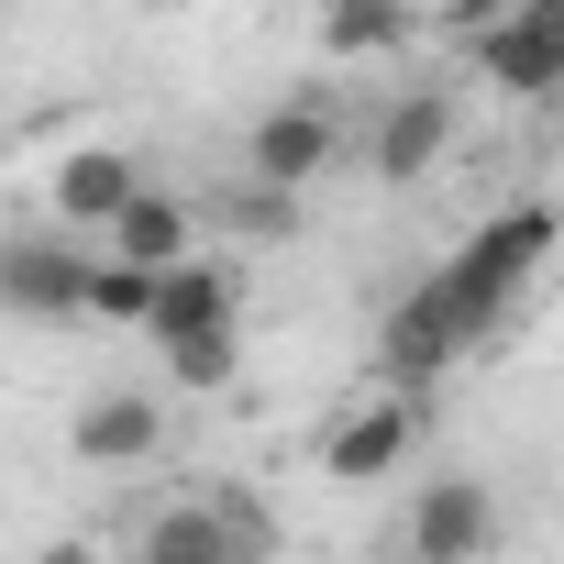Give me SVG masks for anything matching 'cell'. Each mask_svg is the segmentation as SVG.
Returning <instances> with one entry per match:
<instances>
[{
	"label": "cell",
	"instance_id": "6da1fadb",
	"mask_svg": "<svg viewBox=\"0 0 564 564\" xmlns=\"http://www.w3.org/2000/svg\"><path fill=\"white\" fill-rule=\"evenodd\" d=\"M553 243H564V210H553V199H509V210H487V221L454 243V265H432V300H443V322L465 333V355L520 311V289L542 276Z\"/></svg>",
	"mask_w": 564,
	"mask_h": 564
},
{
	"label": "cell",
	"instance_id": "7a4b0ae2",
	"mask_svg": "<svg viewBox=\"0 0 564 564\" xmlns=\"http://www.w3.org/2000/svg\"><path fill=\"white\" fill-rule=\"evenodd\" d=\"M432 432V388H388V377H366L333 421H322V443H311V465L333 476V487H377V476H399L410 465V443Z\"/></svg>",
	"mask_w": 564,
	"mask_h": 564
},
{
	"label": "cell",
	"instance_id": "3957f363",
	"mask_svg": "<svg viewBox=\"0 0 564 564\" xmlns=\"http://www.w3.org/2000/svg\"><path fill=\"white\" fill-rule=\"evenodd\" d=\"M476 67L509 100H553L564 89V0H509V12L476 23Z\"/></svg>",
	"mask_w": 564,
	"mask_h": 564
},
{
	"label": "cell",
	"instance_id": "277c9868",
	"mask_svg": "<svg viewBox=\"0 0 564 564\" xmlns=\"http://www.w3.org/2000/svg\"><path fill=\"white\" fill-rule=\"evenodd\" d=\"M333 155H344V111H333V100H276V111L243 133V177H254L265 199L333 177Z\"/></svg>",
	"mask_w": 564,
	"mask_h": 564
},
{
	"label": "cell",
	"instance_id": "5b68a950",
	"mask_svg": "<svg viewBox=\"0 0 564 564\" xmlns=\"http://www.w3.org/2000/svg\"><path fill=\"white\" fill-rule=\"evenodd\" d=\"M399 553H410V564H487V553H498V498H487V476H432V487L410 498V520H399Z\"/></svg>",
	"mask_w": 564,
	"mask_h": 564
},
{
	"label": "cell",
	"instance_id": "8992f818",
	"mask_svg": "<svg viewBox=\"0 0 564 564\" xmlns=\"http://www.w3.org/2000/svg\"><path fill=\"white\" fill-rule=\"evenodd\" d=\"M89 300V254L67 232H12L0 243V311H23V322H78Z\"/></svg>",
	"mask_w": 564,
	"mask_h": 564
},
{
	"label": "cell",
	"instance_id": "52a82bcc",
	"mask_svg": "<svg viewBox=\"0 0 564 564\" xmlns=\"http://www.w3.org/2000/svg\"><path fill=\"white\" fill-rule=\"evenodd\" d=\"M199 333H243V289H232V265H166L155 276V311H144V344L155 355H177V344H199Z\"/></svg>",
	"mask_w": 564,
	"mask_h": 564
},
{
	"label": "cell",
	"instance_id": "ba28073f",
	"mask_svg": "<svg viewBox=\"0 0 564 564\" xmlns=\"http://www.w3.org/2000/svg\"><path fill=\"white\" fill-rule=\"evenodd\" d=\"M443 155H454V89H399V100L377 111V133H366V166H377L388 188L432 177Z\"/></svg>",
	"mask_w": 564,
	"mask_h": 564
},
{
	"label": "cell",
	"instance_id": "9c48e42d",
	"mask_svg": "<svg viewBox=\"0 0 564 564\" xmlns=\"http://www.w3.org/2000/svg\"><path fill=\"white\" fill-rule=\"evenodd\" d=\"M144 188V166L122 155V144H67L56 155V177H45V210H56V232H111V210Z\"/></svg>",
	"mask_w": 564,
	"mask_h": 564
},
{
	"label": "cell",
	"instance_id": "30bf717a",
	"mask_svg": "<svg viewBox=\"0 0 564 564\" xmlns=\"http://www.w3.org/2000/svg\"><path fill=\"white\" fill-rule=\"evenodd\" d=\"M133 564H243V553H232V520H221V487L155 498V509H144V542H133Z\"/></svg>",
	"mask_w": 564,
	"mask_h": 564
},
{
	"label": "cell",
	"instance_id": "8fae6325",
	"mask_svg": "<svg viewBox=\"0 0 564 564\" xmlns=\"http://www.w3.org/2000/svg\"><path fill=\"white\" fill-rule=\"evenodd\" d=\"M100 254L111 265H144V276H166V265H188V199H166L155 177L111 210V232H100Z\"/></svg>",
	"mask_w": 564,
	"mask_h": 564
},
{
	"label": "cell",
	"instance_id": "7c38bea8",
	"mask_svg": "<svg viewBox=\"0 0 564 564\" xmlns=\"http://www.w3.org/2000/svg\"><path fill=\"white\" fill-rule=\"evenodd\" d=\"M67 443H78V465H144V454L166 443V410H155L144 388H111V399H89V410L67 421Z\"/></svg>",
	"mask_w": 564,
	"mask_h": 564
},
{
	"label": "cell",
	"instance_id": "4fadbf2b",
	"mask_svg": "<svg viewBox=\"0 0 564 564\" xmlns=\"http://www.w3.org/2000/svg\"><path fill=\"white\" fill-rule=\"evenodd\" d=\"M421 23L410 12H388V0H344V12H322V56L333 67H366V56H399Z\"/></svg>",
	"mask_w": 564,
	"mask_h": 564
},
{
	"label": "cell",
	"instance_id": "5bb4252c",
	"mask_svg": "<svg viewBox=\"0 0 564 564\" xmlns=\"http://www.w3.org/2000/svg\"><path fill=\"white\" fill-rule=\"evenodd\" d=\"M144 311H155V276H144V265H111V254H89V300H78V322L144 333Z\"/></svg>",
	"mask_w": 564,
	"mask_h": 564
},
{
	"label": "cell",
	"instance_id": "9a60e30c",
	"mask_svg": "<svg viewBox=\"0 0 564 564\" xmlns=\"http://www.w3.org/2000/svg\"><path fill=\"white\" fill-rule=\"evenodd\" d=\"M232 366H243V333H199V344H177V355H166V377H177L188 399L232 388Z\"/></svg>",
	"mask_w": 564,
	"mask_h": 564
},
{
	"label": "cell",
	"instance_id": "2e32d148",
	"mask_svg": "<svg viewBox=\"0 0 564 564\" xmlns=\"http://www.w3.org/2000/svg\"><path fill=\"white\" fill-rule=\"evenodd\" d=\"M221 520H232V553H243V564H276V509H265L254 487H221Z\"/></svg>",
	"mask_w": 564,
	"mask_h": 564
},
{
	"label": "cell",
	"instance_id": "e0dca14e",
	"mask_svg": "<svg viewBox=\"0 0 564 564\" xmlns=\"http://www.w3.org/2000/svg\"><path fill=\"white\" fill-rule=\"evenodd\" d=\"M34 564H100V542H45Z\"/></svg>",
	"mask_w": 564,
	"mask_h": 564
}]
</instances>
